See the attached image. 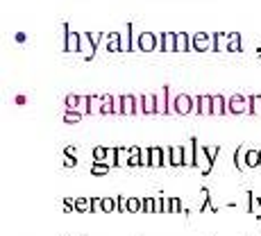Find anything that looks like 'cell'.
Here are the masks:
<instances>
[{"instance_id":"6da1fadb","label":"cell","mask_w":261,"mask_h":236,"mask_svg":"<svg viewBox=\"0 0 261 236\" xmlns=\"http://www.w3.org/2000/svg\"><path fill=\"white\" fill-rule=\"evenodd\" d=\"M171 105H173V114L187 116V114H193V109H196V98L189 96V93H177V96H173Z\"/></svg>"},{"instance_id":"7a4b0ae2","label":"cell","mask_w":261,"mask_h":236,"mask_svg":"<svg viewBox=\"0 0 261 236\" xmlns=\"http://www.w3.org/2000/svg\"><path fill=\"white\" fill-rule=\"evenodd\" d=\"M62 30H64V46H62V50H64L66 55H68V53L70 55L80 53V50H82V34L73 32L68 23H64V25H62Z\"/></svg>"},{"instance_id":"3957f363","label":"cell","mask_w":261,"mask_h":236,"mask_svg":"<svg viewBox=\"0 0 261 236\" xmlns=\"http://www.w3.org/2000/svg\"><path fill=\"white\" fill-rule=\"evenodd\" d=\"M134 48L139 50V53H155V50H159L157 34L155 32H141V34H136V39H134Z\"/></svg>"},{"instance_id":"277c9868","label":"cell","mask_w":261,"mask_h":236,"mask_svg":"<svg viewBox=\"0 0 261 236\" xmlns=\"http://www.w3.org/2000/svg\"><path fill=\"white\" fill-rule=\"evenodd\" d=\"M191 48L193 53H213V34L207 32L191 34Z\"/></svg>"},{"instance_id":"5b68a950","label":"cell","mask_w":261,"mask_h":236,"mask_svg":"<svg viewBox=\"0 0 261 236\" xmlns=\"http://www.w3.org/2000/svg\"><path fill=\"white\" fill-rule=\"evenodd\" d=\"M227 112L239 116V114H250V98L241 96V93H234V96L227 98Z\"/></svg>"},{"instance_id":"8992f818","label":"cell","mask_w":261,"mask_h":236,"mask_svg":"<svg viewBox=\"0 0 261 236\" xmlns=\"http://www.w3.org/2000/svg\"><path fill=\"white\" fill-rule=\"evenodd\" d=\"M213 164H216V161H213L211 157L207 155V148H204V145H197V152H196V168L200 171V175L207 177L209 173L213 171Z\"/></svg>"},{"instance_id":"52a82bcc","label":"cell","mask_w":261,"mask_h":236,"mask_svg":"<svg viewBox=\"0 0 261 236\" xmlns=\"http://www.w3.org/2000/svg\"><path fill=\"white\" fill-rule=\"evenodd\" d=\"M157 98V114H173V105H171V86L164 84L161 86V91L155 93Z\"/></svg>"},{"instance_id":"ba28073f","label":"cell","mask_w":261,"mask_h":236,"mask_svg":"<svg viewBox=\"0 0 261 236\" xmlns=\"http://www.w3.org/2000/svg\"><path fill=\"white\" fill-rule=\"evenodd\" d=\"M159 53H177V32H161L157 34Z\"/></svg>"},{"instance_id":"9c48e42d","label":"cell","mask_w":261,"mask_h":236,"mask_svg":"<svg viewBox=\"0 0 261 236\" xmlns=\"http://www.w3.org/2000/svg\"><path fill=\"white\" fill-rule=\"evenodd\" d=\"M196 98V109L193 114H200V116H213V96H193Z\"/></svg>"},{"instance_id":"30bf717a","label":"cell","mask_w":261,"mask_h":236,"mask_svg":"<svg viewBox=\"0 0 261 236\" xmlns=\"http://www.w3.org/2000/svg\"><path fill=\"white\" fill-rule=\"evenodd\" d=\"M134 23H125V30L121 32V50L123 53H132V50H136L134 48Z\"/></svg>"},{"instance_id":"8fae6325","label":"cell","mask_w":261,"mask_h":236,"mask_svg":"<svg viewBox=\"0 0 261 236\" xmlns=\"http://www.w3.org/2000/svg\"><path fill=\"white\" fill-rule=\"evenodd\" d=\"M123 116H136L139 114V96H123Z\"/></svg>"},{"instance_id":"7c38bea8","label":"cell","mask_w":261,"mask_h":236,"mask_svg":"<svg viewBox=\"0 0 261 236\" xmlns=\"http://www.w3.org/2000/svg\"><path fill=\"white\" fill-rule=\"evenodd\" d=\"M196 152H197V139L196 136H191L189 139V143L184 145V166L187 168H196Z\"/></svg>"},{"instance_id":"4fadbf2b","label":"cell","mask_w":261,"mask_h":236,"mask_svg":"<svg viewBox=\"0 0 261 236\" xmlns=\"http://www.w3.org/2000/svg\"><path fill=\"white\" fill-rule=\"evenodd\" d=\"M204 211H218V207L211 202V193H209L207 188H200V204H197V214H204Z\"/></svg>"},{"instance_id":"5bb4252c","label":"cell","mask_w":261,"mask_h":236,"mask_svg":"<svg viewBox=\"0 0 261 236\" xmlns=\"http://www.w3.org/2000/svg\"><path fill=\"white\" fill-rule=\"evenodd\" d=\"M245 198H248V207H245V209H248V214H252L257 220H261V198H257L252 191H248V193H245Z\"/></svg>"},{"instance_id":"9a60e30c","label":"cell","mask_w":261,"mask_h":236,"mask_svg":"<svg viewBox=\"0 0 261 236\" xmlns=\"http://www.w3.org/2000/svg\"><path fill=\"white\" fill-rule=\"evenodd\" d=\"M164 166V148L161 145H150V168Z\"/></svg>"},{"instance_id":"2e32d148","label":"cell","mask_w":261,"mask_h":236,"mask_svg":"<svg viewBox=\"0 0 261 236\" xmlns=\"http://www.w3.org/2000/svg\"><path fill=\"white\" fill-rule=\"evenodd\" d=\"M248 145H239L234 150V166H236V171H245L248 168V164H245V159H248Z\"/></svg>"},{"instance_id":"e0dca14e","label":"cell","mask_w":261,"mask_h":236,"mask_svg":"<svg viewBox=\"0 0 261 236\" xmlns=\"http://www.w3.org/2000/svg\"><path fill=\"white\" fill-rule=\"evenodd\" d=\"M107 53H123L121 50V32H109L105 39Z\"/></svg>"},{"instance_id":"ac0fdd59","label":"cell","mask_w":261,"mask_h":236,"mask_svg":"<svg viewBox=\"0 0 261 236\" xmlns=\"http://www.w3.org/2000/svg\"><path fill=\"white\" fill-rule=\"evenodd\" d=\"M184 166V145H171V168Z\"/></svg>"},{"instance_id":"d6986e66","label":"cell","mask_w":261,"mask_h":236,"mask_svg":"<svg viewBox=\"0 0 261 236\" xmlns=\"http://www.w3.org/2000/svg\"><path fill=\"white\" fill-rule=\"evenodd\" d=\"M227 112V98L220 96V93H216L213 96V116H225Z\"/></svg>"},{"instance_id":"ffe728a7","label":"cell","mask_w":261,"mask_h":236,"mask_svg":"<svg viewBox=\"0 0 261 236\" xmlns=\"http://www.w3.org/2000/svg\"><path fill=\"white\" fill-rule=\"evenodd\" d=\"M191 34L177 32V53H191Z\"/></svg>"},{"instance_id":"44dd1931","label":"cell","mask_w":261,"mask_h":236,"mask_svg":"<svg viewBox=\"0 0 261 236\" xmlns=\"http://www.w3.org/2000/svg\"><path fill=\"white\" fill-rule=\"evenodd\" d=\"M227 53H243V46H241V34L239 32L227 34Z\"/></svg>"},{"instance_id":"7402d4cb","label":"cell","mask_w":261,"mask_h":236,"mask_svg":"<svg viewBox=\"0 0 261 236\" xmlns=\"http://www.w3.org/2000/svg\"><path fill=\"white\" fill-rule=\"evenodd\" d=\"M109 171H112V166L107 164V161H93V166L89 168V173L93 177H102V175H109Z\"/></svg>"},{"instance_id":"603a6c76","label":"cell","mask_w":261,"mask_h":236,"mask_svg":"<svg viewBox=\"0 0 261 236\" xmlns=\"http://www.w3.org/2000/svg\"><path fill=\"white\" fill-rule=\"evenodd\" d=\"M143 114H148V116L157 114V98H155V93H145V96H143Z\"/></svg>"},{"instance_id":"cb8c5ba5","label":"cell","mask_w":261,"mask_h":236,"mask_svg":"<svg viewBox=\"0 0 261 236\" xmlns=\"http://www.w3.org/2000/svg\"><path fill=\"white\" fill-rule=\"evenodd\" d=\"M93 198H75V211L77 214H91Z\"/></svg>"},{"instance_id":"d4e9b609","label":"cell","mask_w":261,"mask_h":236,"mask_svg":"<svg viewBox=\"0 0 261 236\" xmlns=\"http://www.w3.org/2000/svg\"><path fill=\"white\" fill-rule=\"evenodd\" d=\"M116 164H118V168L128 166L130 164V148H125V145H116Z\"/></svg>"},{"instance_id":"484cf974","label":"cell","mask_w":261,"mask_h":236,"mask_svg":"<svg viewBox=\"0 0 261 236\" xmlns=\"http://www.w3.org/2000/svg\"><path fill=\"white\" fill-rule=\"evenodd\" d=\"M220 50L227 53V34H225V32H216V34H213V53H220Z\"/></svg>"},{"instance_id":"4316f807","label":"cell","mask_w":261,"mask_h":236,"mask_svg":"<svg viewBox=\"0 0 261 236\" xmlns=\"http://www.w3.org/2000/svg\"><path fill=\"white\" fill-rule=\"evenodd\" d=\"M130 168L141 166V145H130Z\"/></svg>"},{"instance_id":"83f0119b","label":"cell","mask_w":261,"mask_h":236,"mask_svg":"<svg viewBox=\"0 0 261 236\" xmlns=\"http://www.w3.org/2000/svg\"><path fill=\"white\" fill-rule=\"evenodd\" d=\"M245 164H248V168H261V150L250 148V150H248V159H245Z\"/></svg>"},{"instance_id":"f1b7e54d","label":"cell","mask_w":261,"mask_h":236,"mask_svg":"<svg viewBox=\"0 0 261 236\" xmlns=\"http://www.w3.org/2000/svg\"><path fill=\"white\" fill-rule=\"evenodd\" d=\"M100 114H116V98L114 96H109V93H107V96H102V112Z\"/></svg>"},{"instance_id":"f546056e","label":"cell","mask_w":261,"mask_h":236,"mask_svg":"<svg viewBox=\"0 0 261 236\" xmlns=\"http://www.w3.org/2000/svg\"><path fill=\"white\" fill-rule=\"evenodd\" d=\"M82 116H84V114L77 112V109H66V114H64V123H80Z\"/></svg>"},{"instance_id":"4dcf8cb0","label":"cell","mask_w":261,"mask_h":236,"mask_svg":"<svg viewBox=\"0 0 261 236\" xmlns=\"http://www.w3.org/2000/svg\"><path fill=\"white\" fill-rule=\"evenodd\" d=\"M91 155H93V161H107V145H96Z\"/></svg>"},{"instance_id":"1f68e13d","label":"cell","mask_w":261,"mask_h":236,"mask_svg":"<svg viewBox=\"0 0 261 236\" xmlns=\"http://www.w3.org/2000/svg\"><path fill=\"white\" fill-rule=\"evenodd\" d=\"M64 105H66V109H77L80 107V96L77 93H68L64 98Z\"/></svg>"},{"instance_id":"d6a6232c","label":"cell","mask_w":261,"mask_h":236,"mask_svg":"<svg viewBox=\"0 0 261 236\" xmlns=\"http://www.w3.org/2000/svg\"><path fill=\"white\" fill-rule=\"evenodd\" d=\"M141 211L143 214H155V198H141Z\"/></svg>"},{"instance_id":"836d02e7","label":"cell","mask_w":261,"mask_h":236,"mask_svg":"<svg viewBox=\"0 0 261 236\" xmlns=\"http://www.w3.org/2000/svg\"><path fill=\"white\" fill-rule=\"evenodd\" d=\"M102 112V96H91V109L89 114H100Z\"/></svg>"},{"instance_id":"e575fe53","label":"cell","mask_w":261,"mask_h":236,"mask_svg":"<svg viewBox=\"0 0 261 236\" xmlns=\"http://www.w3.org/2000/svg\"><path fill=\"white\" fill-rule=\"evenodd\" d=\"M89 39H91V43H93V48H96V53H98V48H100V43L107 39V34H102V32H89Z\"/></svg>"},{"instance_id":"d590c367","label":"cell","mask_w":261,"mask_h":236,"mask_svg":"<svg viewBox=\"0 0 261 236\" xmlns=\"http://www.w3.org/2000/svg\"><path fill=\"white\" fill-rule=\"evenodd\" d=\"M141 211V198H130L128 200V214H139Z\"/></svg>"},{"instance_id":"8d00e7d4","label":"cell","mask_w":261,"mask_h":236,"mask_svg":"<svg viewBox=\"0 0 261 236\" xmlns=\"http://www.w3.org/2000/svg\"><path fill=\"white\" fill-rule=\"evenodd\" d=\"M102 211H105V214L116 211V198H102Z\"/></svg>"},{"instance_id":"74e56055","label":"cell","mask_w":261,"mask_h":236,"mask_svg":"<svg viewBox=\"0 0 261 236\" xmlns=\"http://www.w3.org/2000/svg\"><path fill=\"white\" fill-rule=\"evenodd\" d=\"M128 200L130 198H125V195H118L116 198V211L118 214H128Z\"/></svg>"},{"instance_id":"f35d334b","label":"cell","mask_w":261,"mask_h":236,"mask_svg":"<svg viewBox=\"0 0 261 236\" xmlns=\"http://www.w3.org/2000/svg\"><path fill=\"white\" fill-rule=\"evenodd\" d=\"M250 114H261V96H250Z\"/></svg>"},{"instance_id":"ab89813d","label":"cell","mask_w":261,"mask_h":236,"mask_svg":"<svg viewBox=\"0 0 261 236\" xmlns=\"http://www.w3.org/2000/svg\"><path fill=\"white\" fill-rule=\"evenodd\" d=\"M184 211V202L180 198H171V214H180Z\"/></svg>"},{"instance_id":"60d3db41","label":"cell","mask_w":261,"mask_h":236,"mask_svg":"<svg viewBox=\"0 0 261 236\" xmlns=\"http://www.w3.org/2000/svg\"><path fill=\"white\" fill-rule=\"evenodd\" d=\"M107 164L112 168H118L116 164V148H107Z\"/></svg>"},{"instance_id":"b9f144b4","label":"cell","mask_w":261,"mask_h":236,"mask_svg":"<svg viewBox=\"0 0 261 236\" xmlns=\"http://www.w3.org/2000/svg\"><path fill=\"white\" fill-rule=\"evenodd\" d=\"M141 166H150V148H141Z\"/></svg>"},{"instance_id":"7bdbcfd3","label":"cell","mask_w":261,"mask_h":236,"mask_svg":"<svg viewBox=\"0 0 261 236\" xmlns=\"http://www.w3.org/2000/svg\"><path fill=\"white\" fill-rule=\"evenodd\" d=\"M64 166L66 168H75V166H77V159H75V155H64Z\"/></svg>"},{"instance_id":"ee69618b","label":"cell","mask_w":261,"mask_h":236,"mask_svg":"<svg viewBox=\"0 0 261 236\" xmlns=\"http://www.w3.org/2000/svg\"><path fill=\"white\" fill-rule=\"evenodd\" d=\"M155 214H164V195L155 198Z\"/></svg>"},{"instance_id":"f6af8a7d","label":"cell","mask_w":261,"mask_h":236,"mask_svg":"<svg viewBox=\"0 0 261 236\" xmlns=\"http://www.w3.org/2000/svg\"><path fill=\"white\" fill-rule=\"evenodd\" d=\"M102 211V198H93V207H91V214H98Z\"/></svg>"},{"instance_id":"bcb514c9","label":"cell","mask_w":261,"mask_h":236,"mask_svg":"<svg viewBox=\"0 0 261 236\" xmlns=\"http://www.w3.org/2000/svg\"><path fill=\"white\" fill-rule=\"evenodd\" d=\"M64 211H75V200L73 198H64Z\"/></svg>"},{"instance_id":"7dc6e473","label":"cell","mask_w":261,"mask_h":236,"mask_svg":"<svg viewBox=\"0 0 261 236\" xmlns=\"http://www.w3.org/2000/svg\"><path fill=\"white\" fill-rule=\"evenodd\" d=\"M164 166L171 168V148H164Z\"/></svg>"},{"instance_id":"c3c4849f","label":"cell","mask_w":261,"mask_h":236,"mask_svg":"<svg viewBox=\"0 0 261 236\" xmlns=\"http://www.w3.org/2000/svg\"><path fill=\"white\" fill-rule=\"evenodd\" d=\"M75 152H77L75 145H66V148H64V155H75Z\"/></svg>"},{"instance_id":"681fc988","label":"cell","mask_w":261,"mask_h":236,"mask_svg":"<svg viewBox=\"0 0 261 236\" xmlns=\"http://www.w3.org/2000/svg\"><path fill=\"white\" fill-rule=\"evenodd\" d=\"M16 41H18V43H23V41H25V34L18 32V34H16Z\"/></svg>"},{"instance_id":"f907efd6","label":"cell","mask_w":261,"mask_h":236,"mask_svg":"<svg viewBox=\"0 0 261 236\" xmlns=\"http://www.w3.org/2000/svg\"><path fill=\"white\" fill-rule=\"evenodd\" d=\"M16 102L18 105H25V96H16Z\"/></svg>"}]
</instances>
